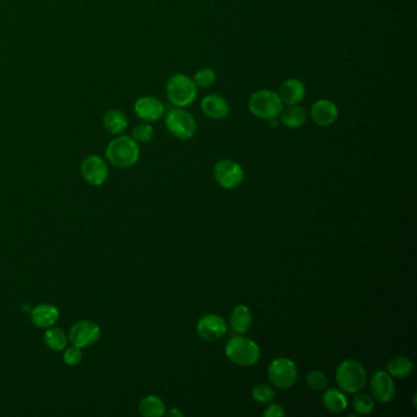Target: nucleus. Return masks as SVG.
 Wrapping results in <instances>:
<instances>
[{
	"instance_id": "1",
	"label": "nucleus",
	"mask_w": 417,
	"mask_h": 417,
	"mask_svg": "<svg viewBox=\"0 0 417 417\" xmlns=\"http://www.w3.org/2000/svg\"><path fill=\"white\" fill-rule=\"evenodd\" d=\"M105 157L112 166L127 169L135 166L140 158L138 143L129 136L112 140L105 149Z\"/></svg>"
},
{
	"instance_id": "2",
	"label": "nucleus",
	"mask_w": 417,
	"mask_h": 417,
	"mask_svg": "<svg viewBox=\"0 0 417 417\" xmlns=\"http://www.w3.org/2000/svg\"><path fill=\"white\" fill-rule=\"evenodd\" d=\"M283 108L284 104L281 102L279 94L270 90L255 92L249 98V110L251 114L262 121H270L279 118Z\"/></svg>"
},
{
	"instance_id": "3",
	"label": "nucleus",
	"mask_w": 417,
	"mask_h": 417,
	"mask_svg": "<svg viewBox=\"0 0 417 417\" xmlns=\"http://www.w3.org/2000/svg\"><path fill=\"white\" fill-rule=\"evenodd\" d=\"M166 96L177 108L189 107L197 97V86L189 75L175 74L168 80Z\"/></svg>"
},
{
	"instance_id": "4",
	"label": "nucleus",
	"mask_w": 417,
	"mask_h": 417,
	"mask_svg": "<svg viewBox=\"0 0 417 417\" xmlns=\"http://www.w3.org/2000/svg\"><path fill=\"white\" fill-rule=\"evenodd\" d=\"M336 381L339 388L346 393H357L365 388L367 373L365 367L355 360H345L338 366Z\"/></svg>"
},
{
	"instance_id": "5",
	"label": "nucleus",
	"mask_w": 417,
	"mask_h": 417,
	"mask_svg": "<svg viewBox=\"0 0 417 417\" xmlns=\"http://www.w3.org/2000/svg\"><path fill=\"white\" fill-rule=\"evenodd\" d=\"M225 355L229 360L239 366L255 365L260 359L261 350L257 343L249 338L234 337L225 345Z\"/></svg>"
},
{
	"instance_id": "6",
	"label": "nucleus",
	"mask_w": 417,
	"mask_h": 417,
	"mask_svg": "<svg viewBox=\"0 0 417 417\" xmlns=\"http://www.w3.org/2000/svg\"><path fill=\"white\" fill-rule=\"evenodd\" d=\"M168 131L179 140H190L197 131V123L194 115L184 108L170 109L166 114Z\"/></svg>"
},
{
	"instance_id": "7",
	"label": "nucleus",
	"mask_w": 417,
	"mask_h": 417,
	"mask_svg": "<svg viewBox=\"0 0 417 417\" xmlns=\"http://www.w3.org/2000/svg\"><path fill=\"white\" fill-rule=\"evenodd\" d=\"M268 377L277 388L289 389L296 383L297 367L294 361L286 357H278L270 362Z\"/></svg>"
},
{
	"instance_id": "8",
	"label": "nucleus",
	"mask_w": 417,
	"mask_h": 417,
	"mask_svg": "<svg viewBox=\"0 0 417 417\" xmlns=\"http://www.w3.org/2000/svg\"><path fill=\"white\" fill-rule=\"evenodd\" d=\"M68 338L71 345L80 349L87 348L99 340L101 327L94 320H79L70 328Z\"/></svg>"
},
{
	"instance_id": "9",
	"label": "nucleus",
	"mask_w": 417,
	"mask_h": 417,
	"mask_svg": "<svg viewBox=\"0 0 417 417\" xmlns=\"http://www.w3.org/2000/svg\"><path fill=\"white\" fill-rule=\"evenodd\" d=\"M214 177L224 189H235L244 181V169L234 160H219L214 166Z\"/></svg>"
},
{
	"instance_id": "10",
	"label": "nucleus",
	"mask_w": 417,
	"mask_h": 417,
	"mask_svg": "<svg viewBox=\"0 0 417 417\" xmlns=\"http://www.w3.org/2000/svg\"><path fill=\"white\" fill-rule=\"evenodd\" d=\"M81 175L92 186H102L109 177L108 164L99 155H88L81 164Z\"/></svg>"
},
{
	"instance_id": "11",
	"label": "nucleus",
	"mask_w": 417,
	"mask_h": 417,
	"mask_svg": "<svg viewBox=\"0 0 417 417\" xmlns=\"http://www.w3.org/2000/svg\"><path fill=\"white\" fill-rule=\"evenodd\" d=\"M197 333L206 342H217L227 334V323L219 314H206L197 323Z\"/></svg>"
},
{
	"instance_id": "12",
	"label": "nucleus",
	"mask_w": 417,
	"mask_h": 417,
	"mask_svg": "<svg viewBox=\"0 0 417 417\" xmlns=\"http://www.w3.org/2000/svg\"><path fill=\"white\" fill-rule=\"evenodd\" d=\"M134 110L141 121L147 123L160 121L166 115L164 104L162 103L158 98L152 96L138 98L134 105Z\"/></svg>"
},
{
	"instance_id": "13",
	"label": "nucleus",
	"mask_w": 417,
	"mask_h": 417,
	"mask_svg": "<svg viewBox=\"0 0 417 417\" xmlns=\"http://www.w3.org/2000/svg\"><path fill=\"white\" fill-rule=\"evenodd\" d=\"M371 392L373 398L379 403H389L395 395L394 379L388 372L375 373L371 379Z\"/></svg>"
},
{
	"instance_id": "14",
	"label": "nucleus",
	"mask_w": 417,
	"mask_h": 417,
	"mask_svg": "<svg viewBox=\"0 0 417 417\" xmlns=\"http://www.w3.org/2000/svg\"><path fill=\"white\" fill-rule=\"evenodd\" d=\"M339 110L337 104L329 99H320L311 107V119L318 126H331L337 121Z\"/></svg>"
},
{
	"instance_id": "15",
	"label": "nucleus",
	"mask_w": 417,
	"mask_h": 417,
	"mask_svg": "<svg viewBox=\"0 0 417 417\" xmlns=\"http://www.w3.org/2000/svg\"><path fill=\"white\" fill-rule=\"evenodd\" d=\"M60 318V312L57 306L51 303H40L31 311V320L37 328L47 329L55 326Z\"/></svg>"
},
{
	"instance_id": "16",
	"label": "nucleus",
	"mask_w": 417,
	"mask_h": 417,
	"mask_svg": "<svg viewBox=\"0 0 417 417\" xmlns=\"http://www.w3.org/2000/svg\"><path fill=\"white\" fill-rule=\"evenodd\" d=\"M201 108L203 114L213 121H222L225 119L230 113L229 103L225 98L219 94H208L202 99Z\"/></svg>"
},
{
	"instance_id": "17",
	"label": "nucleus",
	"mask_w": 417,
	"mask_h": 417,
	"mask_svg": "<svg viewBox=\"0 0 417 417\" xmlns=\"http://www.w3.org/2000/svg\"><path fill=\"white\" fill-rule=\"evenodd\" d=\"M278 94L283 104L296 105L301 103L306 96V87L303 81L289 79L281 84Z\"/></svg>"
},
{
	"instance_id": "18",
	"label": "nucleus",
	"mask_w": 417,
	"mask_h": 417,
	"mask_svg": "<svg viewBox=\"0 0 417 417\" xmlns=\"http://www.w3.org/2000/svg\"><path fill=\"white\" fill-rule=\"evenodd\" d=\"M252 325L251 309L245 305L236 306L230 316V326L238 334H245Z\"/></svg>"
},
{
	"instance_id": "19",
	"label": "nucleus",
	"mask_w": 417,
	"mask_h": 417,
	"mask_svg": "<svg viewBox=\"0 0 417 417\" xmlns=\"http://www.w3.org/2000/svg\"><path fill=\"white\" fill-rule=\"evenodd\" d=\"M279 116L283 125L290 127V129H296L305 124V121L307 119V113L303 107L296 104V105H288L286 108H283Z\"/></svg>"
},
{
	"instance_id": "20",
	"label": "nucleus",
	"mask_w": 417,
	"mask_h": 417,
	"mask_svg": "<svg viewBox=\"0 0 417 417\" xmlns=\"http://www.w3.org/2000/svg\"><path fill=\"white\" fill-rule=\"evenodd\" d=\"M323 405L328 412L333 414H340L345 412L348 407V399L342 390L339 389H327L322 398Z\"/></svg>"
},
{
	"instance_id": "21",
	"label": "nucleus",
	"mask_w": 417,
	"mask_h": 417,
	"mask_svg": "<svg viewBox=\"0 0 417 417\" xmlns=\"http://www.w3.org/2000/svg\"><path fill=\"white\" fill-rule=\"evenodd\" d=\"M104 129L112 135H121L127 129V118L126 115L116 109L109 110L104 115Z\"/></svg>"
},
{
	"instance_id": "22",
	"label": "nucleus",
	"mask_w": 417,
	"mask_h": 417,
	"mask_svg": "<svg viewBox=\"0 0 417 417\" xmlns=\"http://www.w3.org/2000/svg\"><path fill=\"white\" fill-rule=\"evenodd\" d=\"M43 342L46 344L47 348L51 349L53 351H63L64 349L69 345V338L63 329L53 326L47 328L43 334Z\"/></svg>"
},
{
	"instance_id": "23",
	"label": "nucleus",
	"mask_w": 417,
	"mask_h": 417,
	"mask_svg": "<svg viewBox=\"0 0 417 417\" xmlns=\"http://www.w3.org/2000/svg\"><path fill=\"white\" fill-rule=\"evenodd\" d=\"M138 412L144 417H160L166 414V404L157 395H147L138 404Z\"/></svg>"
},
{
	"instance_id": "24",
	"label": "nucleus",
	"mask_w": 417,
	"mask_h": 417,
	"mask_svg": "<svg viewBox=\"0 0 417 417\" xmlns=\"http://www.w3.org/2000/svg\"><path fill=\"white\" fill-rule=\"evenodd\" d=\"M414 370L412 360L406 356H395L388 362V373L392 377L405 378Z\"/></svg>"
},
{
	"instance_id": "25",
	"label": "nucleus",
	"mask_w": 417,
	"mask_h": 417,
	"mask_svg": "<svg viewBox=\"0 0 417 417\" xmlns=\"http://www.w3.org/2000/svg\"><path fill=\"white\" fill-rule=\"evenodd\" d=\"M217 79V74L214 70L211 68H202V69L197 70L196 74L194 76V82L196 84L197 88H207V87L212 86Z\"/></svg>"
},
{
	"instance_id": "26",
	"label": "nucleus",
	"mask_w": 417,
	"mask_h": 417,
	"mask_svg": "<svg viewBox=\"0 0 417 417\" xmlns=\"http://www.w3.org/2000/svg\"><path fill=\"white\" fill-rule=\"evenodd\" d=\"M355 412L359 415H370L375 410V401L367 394H359L353 400Z\"/></svg>"
},
{
	"instance_id": "27",
	"label": "nucleus",
	"mask_w": 417,
	"mask_h": 417,
	"mask_svg": "<svg viewBox=\"0 0 417 417\" xmlns=\"http://www.w3.org/2000/svg\"><path fill=\"white\" fill-rule=\"evenodd\" d=\"M252 399L261 404L268 403L275 398V390L270 388L268 384H257L255 388L252 389Z\"/></svg>"
},
{
	"instance_id": "28",
	"label": "nucleus",
	"mask_w": 417,
	"mask_h": 417,
	"mask_svg": "<svg viewBox=\"0 0 417 417\" xmlns=\"http://www.w3.org/2000/svg\"><path fill=\"white\" fill-rule=\"evenodd\" d=\"M155 138V130L149 124H140L132 130V138L136 142L147 143Z\"/></svg>"
},
{
	"instance_id": "29",
	"label": "nucleus",
	"mask_w": 417,
	"mask_h": 417,
	"mask_svg": "<svg viewBox=\"0 0 417 417\" xmlns=\"http://www.w3.org/2000/svg\"><path fill=\"white\" fill-rule=\"evenodd\" d=\"M306 381H307L309 388L314 392H322L328 386V379H327L326 375L320 371H312L309 373Z\"/></svg>"
},
{
	"instance_id": "30",
	"label": "nucleus",
	"mask_w": 417,
	"mask_h": 417,
	"mask_svg": "<svg viewBox=\"0 0 417 417\" xmlns=\"http://www.w3.org/2000/svg\"><path fill=\"white\" fill-rule=\"evenodd\" d=\"M63 351V360L65 365L77 366L81 364L84 354H82L80 348H77L75 345H71V346L68 345L66 348L64 349Z\"/></svg>"
},
{
	"instance_id": "31",
	"label": "nucleus",
	"mask_w": 417,
	"mask_h": 417,
	"mask_svg": "<svg viewBox=\"0 0 417 417\" xmlns=\"http://www.w3.org/2000/svg\"><path fill=\"white\" fill-rule=\"evenodd\" d=\"M264 417H283L286 416V410L280 405L277 404H270L266 407V410L263 412Z\"/></svg>"
},
{
	"instance_id": "32",
	"label": "nucleus",
	"mask_w": 417,
	"mask_h": 417,
	"mask_svg": "<svg viewBox=\"0 0 417 417\" xmlns=\"http://www.w3.org/2000/svg\"><path fill=\"white\" fill-rule=\"evenodd\" d=\"M166 415L170 417H183V412H180V410H177V409H172V410H169V412H166Z\"/></svg>"
}]
</instances>
